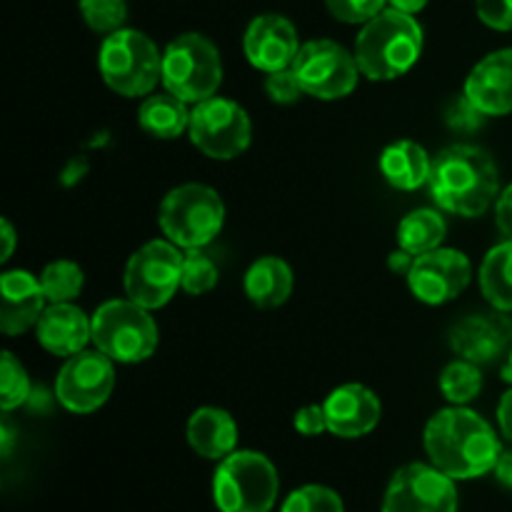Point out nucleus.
<instances>
[{
  "label": "nucleus",
  "mask_w": 512,
  "mask_h": 512,
  "mask_svg": "<svg viewBox=\"0 0 512 512\" xmlns=\"http://www.w3.org/2000/svg\"><path fill=\"white\" fill-rule=\"evenodd\" d=\"M280 475L273 460L255 450H235L213 475L218 512H270L278 503Z\"/></svg>",
  "instance_id": "4"
},
{
  "label": "nucleus",
  "mask_w": 512,
  "mask_h": 512,
  "mask_svg": "<svg viewBox=\"0 0 512 512\" xmlns=\"http://www.w3.org/2000/svg\"><path fill=\"white\" fill-rule=\"evenodd\" d=\"M30 400V378L20 360L5 350L0 360V408L5 413L20 408Z\"/></svg>",
  "instance_id": "29"
},
{
  "label": "nucleus",
  "mask_w": 512,
  "mask_h": 512,
  "mask_svg": "<svg viewBox=\"0 0 512 512\" xmlns=\"http://www.w3.org/2000/svg\"><path fill=\"white\" fill-rule=\"evenodd\" d=\"M78 8L85 25L103 35L125 28L128 20V0H78Z\"/></svg>",
  "instance_id": "31"
},
{
  "label": "nucleus",
  "mask_w": 512,
  "mask_h": 512,
  "mask_svg": "<svg viewBox=\"0 0 512 512\" xmlns=\"http://www.w3.org/2000/svg\"><path fill=\"white\" fill-rule=\"evenodd\" d=\"M35 338L50 355L70 358L93 343V320L73 303H50L35 325Z\"/></svg>",
  "instance_id": "20"
},
{
  "label": "nucleus",
  "mask_w": 512,
  "mask_h": 512,
  "mask_svg": "<svg viewBox=\"0 0 512 512\" xmlns=\"http://www.w3.org/2000/svg\"><path fill=\"white\" fill-rule=\"evenodd\" d=\"M188 443L205 460H225L238 450V423L223 408H198L188 420Z\"/></svg>",
  "instance_id": "21"
},
{
  "label": "nucleus",
  "mask_w": 512,
  "mask_h": 512,
  "mask_svg": "<svg viewBox=\"0 0 512 512\" xmlns=\"http://www.w3.org/2000/svg\"><path fill=\"white\" fill-rule=\"evenodd\" d=\"M223 83V60L210 38L183 33L163 50V88L188 105L213 98Z\"/></svg>",
  "instance_id": "8"
},
{
  "label": "nucleus",
  "mask_w": 512,
  "mask_h": 512,
  "mask_svg": "<svg viewBox=\"0 0 512 512\" xmlns=\"http://www.w3.org/2000/svg\"><path fill=\"white\" fill-rule=\"evenodd\" d=\"M0 228H3V255H0V263H8L15 250V228L10 225L8 218H3Z\"/></svg>",
  "instance_id": "42"
},
{
  "label": "nucleus",
  "mask_w": 512,
  "mask_h": 512,
  "mask_svg": "<svg viewBox=\"0 0 512 512\" xmlns=\"http://www.w3.org/2000/svg\"><path fill=\"white\" fill-rule=\"evenodd\" d=\"M423 445L430 463L455 483L493 473L503 453L493 425L465 405L435 413L425 425Z\"/></svg>",
  "instance_id": "1"
},
{
  "label": "nucleus",
  "mask_w": 512,
  "mask_h": 512,
  "mask_svg": "<svg viewBox=\"0 0 512 512\" xmlns=\"http://www.w3.org/2000/svg\"><path fill=\"white\" fill-rule=\"evenodd\" d=\"M245 58L263 73L290 68L300 50L298 30L285 15L265 13L250 20L243 35Z\"/></svg>",
  "instance_id": "15"
},
{
  "label": "nucleus",
  "mask_w": 512,
  "mask_h": 512,
  "mask_svg": "<svg viewBox=\"0 0 512 512\" xmlns=\"http://www.w3.org/2000/svg\"><path fill=\"white\" fill-rule=\"evenodd\" d=\"M280 512H345V503L328 485H303L283 500Z\"/></svg>",
  "instance_id": "30"
},
{
  "label": "nucleus",
  "mask_w": 512,
  "mask_h": 512,
  "mask_svg": "<svg viewBox=\"0 0 512 512\" xmlns=\"http://www.w3.org/2000/svg\"><path fill=\"white\" fill-rule=\"evenodd\" d=\"M243 288L255 308H280L293 293V270L285 260L275 258V255H265V258H258L250 265L248 273H245Z\"/></svg>",
  "instance_id": "23"
},
{
  "label": "nucleus",
  "mask_w": 512,
  "mask_h": 512,
  "mask_svg": "<svg viewBox=\"0 0 512 512\" xmlns=\"http://www.w3.org/2000/svg\"><path fill=\"white\" fill-rule=\"evenodd\" d=\"M183 280V253L175 243L150 240L130 255L125 265L123 288L133 303L148 310L165 308Z\"/></svg>",
  "instance_id": "9"
},
{
  "label": "nucleus",
  "mask_w": 512,
  "mask_h": 512,
  "mask_svg": "<svg viewBox=\"0 0 512 512\" xmlns=\"http://www.w3.org/2000/svg\"><path fill=\"white\" fill-rule=\"evenodd\" d=\"M98 68L105 85L125 98L150 95L155 85L163 83V53L148 35L133 28L105 35Z\"/></svg>",
  "instance_id": "5"
},
{
  "label": "nucleus",
  "mask_w": 512,
  "mask_h": 512,
  "mask_svg": "<svg viewBox=\"0 0 512 512\" xmlns=\"http://www.w3.org/2000/svg\"><path fill=\"white\" fill-rule=\"evenodd\" d=\"M495 478H498V483L503 485V488L512 490V450H503L498 458V463H495Z\"/></svg>",
  "instance_id": "40"
},
{
  "label": "nucleus",
  "mask_w": 512,
  "mask_h": 512,
  "mask_svg": "<svg viewBox=\"0 0 512 512\" xmlns=\"http://www.w3.org/2000/svg\"><path fill=\"white\" fill-rule=\"evenodd\" d=\"M190 113L188 103L180 98H175L173 93H158L148 95V98L140 103L138 110V123L140 128L148 135L160 140H175L190 128Z\"/></svg>",
  "instance_id": "24"
},
{
  "label": "nucleus",
  "mask_w": 512,
  "mask_h": 512,
  "mask_svg": "<svg viewBox=\"0 0 512 512\" xmlns=\"http://www.w3.org/2000/svg\"><path fill=\"white\" fill-rule=\"evenodd\" d=\"M328 418V433L353 440L373 433L383 418L380 398L360 383H348L335 388L323 403Z\"/></svg>",
  "instance_id": "16"
},
{
  "label": "nucleus",
  "mask_w": 512,
  "mask_h": 512,
  "mask_svg": "<svg viewBox=\"0 0 512 512\" xmlns=\"http://www.w3.org/2000/svg\"><path fill=\"white\" fill-rule=\"evenodd\" d=\"M503 380H505V383L512 385V348H510V355H508V363H505V368H503Z\"/></svg>",
  "instance_id": "44"
},
{
  "label": "nucleus",
  "mask_w": 512,
  "mask_h": 512,
  "mask_svg": "<svg viewBox=\"0 0 512 512\" xmlns=\"http://www.w3.org/2000/svg\"><path fill=\"white\" fill-rule=\"evenodd\" d=\"M85 283L83 268L73 260H53L40 273V285L48 303H73Z\"/></svg>",
  "instance_id": "27"
},
{
  "label": "nucleus",
  "mask_w": 512,
  "mask_h": 512,
  "mask_svg": "<svg viewBox=\"0 0 512 512\" xmlns=\"http://www.w3.org/2000/svg\"><path fill=\"white\" fill-rule=\"evenodd\" d=\"M290 68H293L303 93L318 100L345 98L353 93L360 80L355 55L328 38L308 40L300 45Z\"/></svg>",
  "instance_id": "10"
},
{
  "label": "nucleus",
  "mask_w": 512,
  "mask_h": 512,
  "mask_svg": "<svg viewBox=\"0 0 512 512\" xmlns=\"http://www.w3.org/2000/svg\"><path fill=\"white\" fill-rule=\"evenodd\" d=\"M433 158L415 140H395L380 153V173L395 190H418L428 185Z\"/></svg>",
  "instance_id": "22"
},
{
  "label": "nucleus",
  "mask_w": 512,
  "mask_h": 512,
  "mask_svg": "<svg viewBox=\"0 0 512 512\" xmlns=\"http://www.w3.org/2000/svg\"><path fill=\"white\" fill-rule=\"evenodd\" d=\"M425 5H428V0H388V8H395L400 10V13H408V15L420 13Z\"/></svg>",
  "instance_id": "43"
},
{
  "label": "nucleus",
  "mask_w": 512,
  "mask_h": 512,
  "mask_svg": "<svg viewBox=\"0 0 512 512\" xmlns=\"http://www.w3.org/2000/svg\"><path fill=\"white\" fill-rule=\"evenodd\" d=\"M353 55L368 80H395L423 55V28L415 15L385 8L360 28Z\"/></svg>",
  "instance_id": "3"
},
{
  "label": "nucleus",
  "mask_w": 512,
  "mask_h": 512,
  "mask_svg": "<svg viewBox=\"0 0 512 512\" xmlns=\"http://www.w3.org/2000/svg\"><path fill=\"white\" fill-rule=\"evenodd\" d=\"M428 188L440 210L478 218L500 195L498 165L478 145H448L433 158Z\"/></svg>",
  "instance_id": "2"
},
{
  "label": "nucleus",
  "mask_w": 512,
  "mask_h": 512,
  "mask_svg": "<svg viewBox=\"0 0 512 512\" xmlns=\"http://www.w3.org/2000/svg\"><path fill=\"white\" fill-rule=\"evenodd\" d=\"M158 225L165 238L180 250L205 248L223 230L225 203L210 185H178L160 203Z\"/></svg>",
  "instance_id": "6"
},
{
  "label": "nucleus",
  "mask_w": 512,
  "mask_h": 512,
  "mask_svg": "<svg viewBox=\"0 0 512 512\" xmlns=\"http://www.w3.org/2000/svg\"><path fill=\"white\" fill-rule=\"evenodd\" d=\"M480 115L483 113H480V110L463 95V98H460L458 103L453 105V110L448 113V123L453 125L455 130H473L478 128Z\"/></svg>",
  "instance_id": "37"
},
{
  "label": "nucleus",
  "mask_w": 512,
  "mask_h": 512,
  "mask_svg": "<svg viewBox=\"0 0 512 512\" xmlns=\"http://www.w3.org/2000/svg\"><path fill=\"white\" fill-rule=\"evenodd\" d=\"M413 260H415V255H410L408 250L398 248L393 255H390V270H393V273L408 275V270L413 268Z\"/></svg>",
  "instance_id": "41"
},
{
  "label": "nucleus",
  "mask_w": 512,
  "mask_h": 512,
  "mask_svg": "<svg viewBox=\"0 0 512 512\" xmlns=\"http://www.w3.org/2000/svg\"><path fill=\"white\" fill-rule=\"evenodd\" d=\"M478 18L493 30H512V0H475Z\"/></svg>",
  "instance_id": "35"
},
{
  "label": "nucleus",
  "mask_w": 512,
  "mask_h": 512,
  "mask_svg": "<svg viewBox=\"0 0 512 512\" xmlns=\"http://www.w3.org/2000/svg\"><path fill=\"white\" fill-rule=\"evenodd\" d=\"M498 425L500 433L505 435V440L512 443V388L500 398L498 403Z\"/></svg>",
  "instance_id": "39"
},
{
  "label": "nucleus",
  "mask_w": 512,
  "mask_h": 512,
  "mask_svg": "<svg viewBox=\"0 0 512 512\" xmlns=\"http://www.w3.org/2000/svg\"><path fill=\"white\" fill-rule=\"evenodd\" d=\"M265 93H268V98L273 103L290 105L303 95V88H300L293 68H283L275 70V73H268V78H265Z\"/></svg>",
  "instance_id": "34"
},
{
  "label": "nucleus",
  "mask_w": 512,
  "mask_h": 512,
  "mask_svg": "<svg viewBox=\"0 0 512 512\" xmlns=\"http://www.w3.org/2000/svg\"><path fill=\"white\" fill-rule=\"evenodd\" d=\"M463 95L483 115L512 113V48L495 50L475 63Z\"/></svg>",
  "instance_id": "19"
},
{
  "label": "nucleus",
  "mask_w": 512,
  "mask_h": 512,
  "mask_svg": "<svg viewBox=\"0 0 512 512\" xmlns=\"http://www.w3.org/2000/svg\"><path fill=\"white\" fill-rule=\"evenodd\" d=\"M113 388V360L100 353L98 348L65 358V365L55 378V398L65 410L75 415H88L103 408Z\"/></svg>",
  "instance_id": "13"
},
{
  "label": "nucleus",
  "mask_w": 512,
  "mask_h": 512,
  "mask_svg": "<svg viewBox=\"0 0 512 512\" xmlns=\"http://www.w3.org/2000/svg\"><path fill=\"white\" fill-rule=\"evenodd\" d=\"M473 278L468 255L455 248H435L418 255L408 270V288L420 303L443 305L458 298Z\"/></svg>",
  "instance_id": "14"
},
{
  "label": "nucleus",
  "mask_w": 512,
  "mask_h": 512,
  "mask_svg": "<svg viewBox=\"0 0 512 512\" xmlns=\"http://www.w3.org/2000/svg\"><path fill=\"white\" fill-rule=\"evenodd\" d=\"M388 5V0H325V8L340 23L365 25L380 15Z\"/></svg>",
  "instance_id": "33"
},
{
  "label": "nucleus",
  "mask_w": 512,
  "mask_h": 512,
  "mask_svg": "<svg viewBox=\"0 0 512 512\" xmlns=\"http://www.w3.org/2000/svg\"><path fill=\"white\" fill-rule=\"evenodd\" d=\"M480 290L500 313H512V240L488 250L480 265Z\"/></svg>",
  "instance_id": "25"
},
{
  "label": "nucleus",
  "mask_w": 512,
  "mask_h": 512,
  "mask_svg": "<svg viewBox=\"0 0 512 512\" xmlns=\"http://www.w3.org/2000/svg\"><path fill=\"white\" fill-rule=\"evenodd\" d=\"M445 230H448V225H445L443 215H440L438 210H413V213H408L400 220L398 245L418 258V255L430 253V250L443 245Z\"/></svg>",
  "instance_id": "26"
},
{
  "label": "nucleus",
  "mask_w": 512,
  "mask_h": 512,
  "mask_svg": "<svg viewBox=\"0 0 512 512\" xmlns=\"http://www.w3.org/2000/svg\"><path fill=\"white\" fill-rule=\"evenodd\" d=\"M455 480L433 463H410L390 478L380 512H458Z\"/></svg>",
  "instance_id": "12"
},
{
  "label": "nucleus",
  "mask_w": 512,
  "mask_h": 512,
  "mask_svg": "<svg viewBox=\"0 0 512 512\" xmlns=\"http://www.w3.org/2000/svg\"><path fill=\"white\" fill-rule=\"evenodd\" d=\"M440 390H443L445 400L453 405H468L475 400L483 390V373L480 365L470 363V360H453L448 368L440 375Z\"/></svg>",
  "instance_id": "28"
},
{
  "label": "nucleus",
  "mask_w": 512,
  "mask_h": 512,
  "mask_svg": "<svg viewBox=\"0 0 512 512\" xmlns=\"http://www.w3.org/2000/svg\"><path fill=\"white\" fill-rule=\"evenodd\" d=\"M48 298L35 278L28 270H8L0 278V330L8 338L35 328L40 315L48 308Z\"/></svg>",
  "instance_id": "18"
},
{
  "label": "nucleus",
  "mask_w": 512,
  "mask_h": 512,
  "mask_svg": "<svg viewBox=\"0 0 512 512\" xmlns=\"http://www.w3.org/2000/svg\"><path fill=\"white\" fill-rule=\"evenodd\" d=\"M495 223H498L503 238L512 240V183L500 190L498 200H495Z\"/></svg>",
  "instance_id": "38"
},
{
  "label": "nucleus",
  "mask_w": 512,
  "mask_h": 512,
  "mask_svg": "<svg viewBox=\"0 0 512 512\" xmlns=\"http://www.w3.org/2000/svg\"><path fill=\"white\" fill-rule=\"evenodd\" d=\"M93 345L113 363H143L158 348V325L148 308L115 298L93 313Z\"/></svg>",
  "instance_id": "7"
},
{
  "label": "nucleus",
  "mask_w": 512,
  "mask_h": 512,
  "mask_svg": "<svg viewBox=\"0 0 512 512\" xmlns=\"http://www.w3.org/2000/svg\"><path fill=\"white\" fill-rule=\"evenodd\" d=\"M218 265L203 253V248L183 253V280L180 288L188 295H205L218 285Z\"/></svg>",
  "instance_id": "32"
},
{
  "label": "nucleus",
  "mask_w": 512,
  "mask_h": 512,
  "mask_svg": "<svg viewBox=\"0 0 512 512\" xmlns=\"http://www.w3.org/2000/svg\"><path fill=\"white\" fill-rule=\"evenodd\" d=\"M295 430L305 438H315V435H323L328 430V418H325L323 405H305L295 413L293 418Z\"/></svg>",
  "instance_id": "36"
},
{
  "label": "nucleus",
  "mask_w": 512,
  "mask_h": 512,
  "mask_svg": "<svg viewBox=\"0 0 512 512\" xmlns=\"http://www.w3.org/2000/svg\"><path fill=\"white\" fill-rule=\"evenodd\" d=\"M190 140L203 155L213 160H233L248 150L253 123L240 103L230 98H213L193 105L190 113Z\"/></svg>",
  "instance_id": "11"
},
{
  "label": "nucleus",
  "mask_w": 512,
  "mask_h": 512,
  "mask_svg": "<svg viewBox=\"0 0 512 512\" xmlns=\"http://www.w3.org/2000/svg\"><path fill=\"white\" fill-rule=\"evenodd\" d=\"M512 343V323L500 310L468 315L450 330V348L463 360L488 365L498 360Z\"/></svg>",
  "instance_id": "17"
}]
</instances>
